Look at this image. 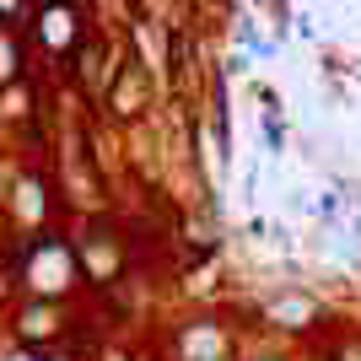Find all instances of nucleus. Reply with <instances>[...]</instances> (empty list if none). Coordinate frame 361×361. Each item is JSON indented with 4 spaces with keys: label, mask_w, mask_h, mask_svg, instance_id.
Masks as SVG:
<instances>
[{
    "label": "nucleus",
    "mask_w": 361,
    "mask_h": 361,
    "mask_svg": "<svg viewBox=\"0 0 361 361\" xmlns=\"http://www.w3.org/2000/svg\"><path fill=\"white\" fill-rule=\"evenodd\" d=\"M75 270H81V259H75V248H65L60 238H38L27 248V264H22V281H27L38 297H54L60 302L65 291L75 286Z\"/></svg>",
    "instance_id": "f257e3e1"
},
{
    "label": "nucleus",
    "mask_w": 361,
    "mask_h": 361,
    "mask_svg": "<svg viewBox=\"0 0 361 361\" xmlns=\"http://www.w3.org/2000/svg\"><path fill=\"white\" fill-rule=\"evenodd\" d=\"M75 259H81V270H87L97 286H108V281H119V270H124V243L114 238V232H92V238H81Z\"/></svg>",
    "instance_id": "f03ea898"
},
{
    "label": "nucleus",
    "mask_w": 361,
    "mask_h": 361,
    "mask_svg": "<svg viewBox=\"0 0 361 361\" xmlns=\"http://www.w3.org/2000/svg\"><path fill=\"white\" fill-rule=\"evenodd\" d=\"M16 334L27 340V345H49V340H60L65 334V307L54 297H32L22 313H16Z\"/></svg>",
    "instance_id": "7ed1b4c3"
},
{
    "label": "nucleus",
    "mask_w": 361,
    "mask_h": 361,
    "mask_svg": "<svg viewBox=\"0 0 361 361\" xmlns=\"http://www.w3.org/2000/svg\"><path fill=\"white\" fill-rule=\"evenodd\" d=\"M140 97H146V81H140V71L130 65V71L114 81V97H108V103H114L119 119H130V114H140Z\"/></svg>",
    "instance_id": "20e7f679"
},
{
    "label": "nucleus",
    "mask_w": 361,
    "mask_h": 361,
    "mask_svg": "<svg viewBox=\"0 0 361 361\" xmlns=\"http://www.w3.org/2000/svg\"><path fill=\"white\" fill-rule=\"evenodd\" d=\"M270 324H281V329H302V324H313V297H275L270 302Z\"/></svg>",
    "instance_id": "39448f33"
},
{
    "label": "nucleus",
    "mask_w": 361,
    "mask_h": 361,
    "mask_svg": "<svg viewBox=\"0 0 361 361\" xmlns=\"http://www.w3.org/2000/svg\"><path fill=\"white\" fill-rule=\"evenodd\" d=\"M71 22H75V16L65 11V6H49V11L38 16V38H44L49 49H65V44H71V32H75Z\"/></svg>",
    "instance_id": "423d86ee"
},
{
    "label": "nucleus",
    "mask_w": 361,
    "mask_h": 361,
    "mask_svg": "<svg viewBox=\"0 0 361 361\" xmlns=\"http://www.w3.org/2000/svg\"><path fill=\"white\" fill-rule=\"evenodd\" d=\"M16 81V38L0 32V87H11Z\"/></svg>",
    "instance_id": "0eeeda50"
},
{
    "label": "nucleus",
    "mask_w": 361,
    "mask_h": 361,
    "mask_svg": "<svg viewBox=\"0 0 361 361\" xmlns=\"http://www.w3.org/2000/svg\"><path fill=\"white\" fill-rule=\"evenodd\" d=\"M16 205H22V216H27V221H38V216H44V195H38V183H22V189H16Z\"/></svg>",
    "instance_id": "6e6552de"
},
{
    "label": "nucleus",
    "mask_w": 361,
    "mask_h": 361,
    "mask_svg": "<svg viewBox=\"0 0 361 361\" xmlns=\"http://www.w3.org/2000/svg\"><path fill=\"white\" fill-rule=\"evenodd\" d=\"M329 361H361V334H340L329 350Z\"/></svg>",
    "instance_id": "1a4fd4ad"
},
{
    "label": "nucleus",
    "mask_w": 361,
    "mask_h": 361,
    "mask_svg": "<svg viewBox=\"0 0 361 361\" xmlns=\"http://www.w3.org/2000/svg\"><path fill=\"white\" fill-rule=\"evenodd\" d=\"M6 114H11V119H22V114H27V92H22V87L6 92Z\"/></svg>",
    "instance_id": "9d476101"
},
{
    "label": "nucleus",
    "mask_w": 361,
    "mask_h": 361,
    "mask_svg": "<svg viewBox=\"0 0 361 361\" xmlns=\"http://www.w3.org/2000/svg\"><path fill=\"white\" fill-rule=\"evenodd\" d=\"M103 361H135V356H124V350H108V356Z\"/></svg>",
    "instance_id": "9b49d317"
},
{
    "label": "nucleus",
    "mask_w": 361,
    "mask_h": 361,
    "mask_svg": "<svg viewBox=\"0 0 361 361\" xmlns=\"http://www.w3.org/2000/svg\"><path fill=\"white\" fill-rule=\"evenodd\" d=\"M11 6H16V0H0V11H11Z\"/></svg>",
    "instance_id": "f8f14e48"
},
{
    "label": "nucleus",
    "mask_w": 361,
    "mask_h": 361,
    "mask_svg": "<svg viewBox=\"0 0 361 361\" xmlns=\"http://www.w3.org/2000/svg\"><path fill=\"white\" fill-rule=\"evenodd\" d=\"M259 361H281V356H259Z\"/></svg>",
    "instance_id": "ddd939ff"
}]
</instances>
